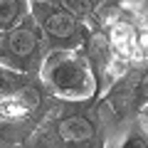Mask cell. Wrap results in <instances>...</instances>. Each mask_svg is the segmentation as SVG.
Returning <instances> with one entry per match:
<instances>
[{
    "label": "cell",
    "instance_id": "obj_1",
    "mask_svg": "<svg viewBox=\"0 0 148 148\" xmlns=\"http://www.w3.org/2000/svg\"><path fill=\"white\" fill-rule=\"evenodd\" d=\"M42 79L49 91L62 99H89L96 91L94 72L77 49H54L42 62Z\"/></svg>",
    "mask_w": 148,
    "mask_h": 148
},
{
    "label": "cell",
    "instance_id": "obj_2",
    "mask_svg": "<svg viewBox=\"0 0 148 148\" xmlns=\"http://www.w3.org/2000/svg\"><path fill=\"white\" fill-rule=\"evenodd\" d=\"M30 10L42 35L57 49H74L79 45L82 37L79 17H74L69 10H64L57 0H30Z\"/></svg>",
    "mask_w": 148,
    "mask_h": 148
},
{
    "label": "cell",
    "instance_id": "obj_3",
    "mask_svg": "<svg viewBox=\"0 0 148 148\" xmlns=\"http://www.w3.org/2000/svg\"><path fill=\"white\" fill-rule=\"evenodd\" d=\"M42 47V30L32 15H27L20 25L5 32L0 45V64L10 67L12 72H27L40 57Z\"/></svg>",
    "mask_w": 148,
    "mask_h": 148
},
{
    "label": "cell",
    "instance_id": "obj_4",
    "mask_svg": "<svg viewBox=\"0 0 148 148\" xmlns=\"http://www.w3.org/2000/svg\"><path fill=\"white\" fill-rule=\"evenodd\" d=\"M57 136L67 148H89L96 136V126L91 123V119L82 116V114H72L59 121Z\"/></svg>",
    "mask_w": 148,
    "mask_h": 148
},
{
    "label": "cell",
    "instance_id": "obj_5",
    "mask_svg": "<svg viewBox=\"0 0 148 148\" xmlns=\"http://www.w3.org/2000/svg\"><path fill=\"white\" fill-rule=\"evenodd\" d=\"M25 5L27 0H0V32H10L25 20Z\"/></svg>",
    "mask_w": 148,
    "mask_h": 148
},
{
    "label": "cell",
    "instance_id": "obj_6",
    "mask_svg": "<svg viewBox=\"0 0 148 148\" xmlns=\"http://www.w3.org/2000/svg\"><path fill=\"white\" fill-rule=\"evenodd\" d=\"M27 106L17 99L15 94L12 96H5V99H0V119H5V121H15V119H22L27 114Z\"/></svg>",
    "mask_w": 148,
    "mask_h": 148
},
{
    "label": "cell",
    "instance_id": "obj_7",
    "mask_svg": "<svg viewBox=\"0 0 148 148\" xmlns=\"http://www.w3.org/2000/svg\"><path fill=\"white\" fill-rule=\"evenodd\" d=\"M64 10H69L74 17H86L91 10H94V3L91 0H57Z\"/></svg>",
    "mask_w": 148,
    "mask_h": 148
},
{
    "label": "cell",
    "instance_id": "obj_8",
    "mask_svg": "<svg viewBox=\"0 0 148 148\" xmlns=\"http://www.w3.org/2000/svg\"><path fill=\"white\" fill-rule=\"evenodd\" d=\"M111 40H114L121 49H128L133 45V30L128 25H123V22H119V25L114 27V32H111Z\"/></svg>",
    "mask_w": 148,
    "mask_h": 148
},
{
    "label": "cell",
    "instance_id": "obj_9",
    "mask_svg": "<svg viewBox=\"0 0 148 148\" xmlns=\"http://www.w3.org/2000/svg\"><path fill=\"white\" fill-rule=\"evenodd\" d=\"M10 77H12V74L5 72V69H3V64H0V99H5L10 91H15V94H17V91L22 89V84H17V82H8Z\"/></svg>",
    "mask_w": 148,
    "mask_h": 148
},
{
    "label": "cell",
    "instance_id": "obj_10",
    "mask_svg": "<svg viewBox=\"0 0 148 148\" xmlns=\"http://www.w3.org/2000/svg\"><path fill=\"white\" fill-rule=\"evenodd\" d=\"M119 148H148V141H146V136H143L141 131H131L121 141V146H119Z\"/></svg>",
    "mask_w": 148,
    "mask_h": 148
},
{
    "label": "cell",
    "instance_id": "obj_11",
    "mask_svg": "<svg viewBox=\"0 0 148 148\" xmlns=\"http://www.w3.org/2000/svg\"><path fill=\"white\" fill-rule=\"evenodd\" d=\"M136 104H138V109L148 104V72L141 77V82L136 86Z\"/></svg>",
    "mask_w": 148,
    "mask_h": 148
},
{
    "label": "cell",
    "instance_id": "obj_12",
    "mask_svg": "<svg viewBox=\"0 0 148 148\" xmlns=\"http://www.w3.org/2000/svg\"><path fill=\"white\" fill-rule=\"evenodd\" d=\"M138 114H141L143 123H146V126H148V104H146V106H141V109H138Z\"/></svg>",
    "mask_w": 148,
    "mask_h": 148
}]
</instances>
